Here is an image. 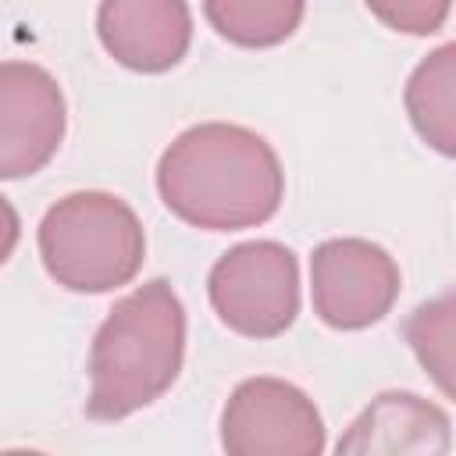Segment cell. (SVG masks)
<instances>
[{
  "label": "cell",
  "instance_id": "cell-12",
  "mask_svg": "<svg viewBox=\"0 0 456 456\" xmlns=\"http://www.w3.org/2000/svg\"><path fill=\"white\" fill-rule=\"evenodd\" d=\"M406 338L420 367L431 370L445 395H452V296L417 306L406 321Z\"/></svg>",
  "mask_w": 456,
  "mask_h": 456
},
{
  "label": "cell",
  "instance_id": "cell-11",
  "mask_svg": "<svg viewBox=\"0 0 456 456\" xmlns=\"http://www.w3.org/2000/svg\"><path fill=\"white\" fill-rule=\"evenodd\" d=\"M306 0H203L210 28L235 46H278L303 21Z\"/></svg>",
  "mask_w": 456,
  "mask_h": 456
},
{
  "label": "cell",
  "instance_id": "cell-4",
  "mask_svg": "<svg viewBox=\"0 0 456 456\" xmlns=\"http://www.w3.org/2000/svg\"><path fill=\"white\" fill-rule=\"evenodd\" d=\"M214 314L246 338H274L299 314L296 253L274 239L232 246L207 278Z\"/></svg>",
  "mask_w": 456,
  "mask_h": 456
},
{
  "label": "cell",
  "instance_id": "cell-5",
  "mask_svg": "<svg viewBox=\"0 0 456 456\" xmlns=\"http://www.w3.org/2000/svg\"><path fill=\"white\" fill-rule=\"evenodd\" d=\"M221 445L232 456H317L324 420L303 388L281 378H246L221 410Z\"/></svg>",
  "mask_w": 456,
  "mask_h": 456
},
{
  "label": "cell",
  "instance_id": "cell-13",
  "mask_svg": "<svg viewBox=\"0 0 456 456\" xmlns=\"http://www.w3.org/2000/svg\"><path fill=\"white\" fill-rule=\"evenodd\" d=\"M370 14L406 36H431L445 25L452 0H363Z\"/></svg>",
  "mask_w": 456,
  "mask_h": 456
},
{
  "label": "cell",
  "instance_id": "cell-10",
  "mask_svg": "<svg viewBox=\"0 0 456 456\" xmlns=\"http://www.w3.org/2000/svg\"><path fill=\"white\" fill-rule=\"evenodd\" d=\"M406 110L417 135L442 157L456 153V46L428 53L406 82Z\"/></svg>",
  "mask_w": 456,
  "mask_h": 456
},
{
  "label": "cell",
  "instance_id": "cell-9",
  "mask_svg": "<svg viewBox=\"0 0 456 456\" xmlns=\"http://www.w3.org/2000/svg\"><path fill=\"white\" fill-rule=\"evenodd\" d=\"M449 413L413 392H381L338 438V452H449Z\"/></svg>",
  "mask_w": 456,
  "mask_h": 456
},
{
  "label": "cell",
  "instance_id": "cell-7",
  "mask_svg": "<svg viewBox=\"0 0 456 456\" xmlns=\"http://www.w3.org/2000/svg\"><path fill=\"white\" fill-rule=\"evenodd\" d=\"M68 107L57 78L28 61L0 64V182L43 171L61 150Z\"/></svg>",
  "mask_w": 456,
  "mask_h": 456
},
{
  "label": "cell",
  "instance_id": "cell-6",
  "mask_svg": "<svg viewBox=\"0 0 456 456\" xmlns=\"http://www.w3.org/2000/svg\"><path fill=\"white\" fill-rule=\"evenodd\" d=\"M399 296V264L367 239H328L310 256L314 314L338 331L378 324Z\"/></svg>",
  "mask_w": 456,
  "mask_h": 456
},
{
  "label": "cell",
  "instance_id": "cell-3",
  "mask_svg": "<svg viewBox=\"0 0 456 456\" xmlns=\"http://www.w3.org/2000/svg\"><path fill=\"white\" fill-rule=\"evenodd\" d=\"M46 274L71 292H110L128 285L146 260V232L114 192H71L39 221Z\"/></svg>",
  "mask_w": 456,
  "mask_h": 456
},
{
  "label": "cell",
  "instance_id": "cell-1",
  "mask_svg": "<svg viewBox=\"0 0 456 456\" xmlns=\"http://www.w3.org/2000/svg\"><path fill=\"white\" fill-rule=\"evenodd\" d=\"M164 207L192 228L239 232L278 214L285 171L274 146L228 121L185 128L157 164Z\"/></svg>",
  "mask_w": 456,
  "mask_h": 456
},
{
  "label": "cell",
  "instance_id": "cell-8",
  "mask_svg": "<svg viewBox=\"0 0 456 456\" xmlns=\"http://www.w3.org/2000/svg\"><path fill=\"white\" fill-rule=\"evenodd\" d=\"M96 32L118 64L160 75L189 53L192 11L185 0H100Z\"/></svg>",
  "mask_w": 456,
  "mask_h": 456
},
{
  "label": "cell",
  "instance_id": "cell-2",
  "mask_svg": "<svg viewBox=\"0 0 456 456\" xmlns=\"http://www.w3.org/2000/svg\"><path fill=\"white\" fill-rule=\"evenodd\" d=\"M185 356V306L171 281L153 278L110 306L89 349L93 420H121L160 399Z\"/></svg>",
  "mask_w": 456,
  "mask_h": 456
},
{
  "label": "cell",
  "instance_id": "cell-14",
  "mask_svg": "<svg viewBox=\"0 0 456 456\" xmlns=\"http://www.w3.org/2000/svg\"><path fill=\"white\" fill-rule=\"evenodd\" d=\"M18 235H21L18 210L11 207V200H7V196H0V267H4V264H7V256L14 253Z\"/></svg>",
  "mask_w": 456,
  "mask_h": 456
}]
</instances>
